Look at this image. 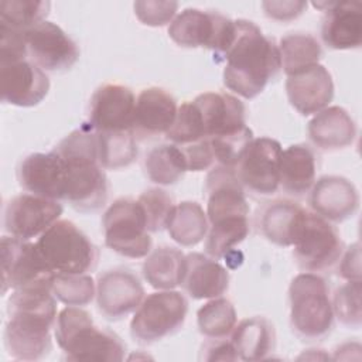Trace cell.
<instances>
[{
  "instance_id": "cell-1",
  "label": "cell",
  "mask_w": 362,
  "mask_h": 362,
  "mask_svg": "<svg viewBox=\"0 0 362 362\" xmlns=\"http://www.w3.org/2000/svg\"><path fill=\"white\" fill-rule=\"evenodd\" d=\"M4 346L17 361L44 359L51 348L57 301L49 286L13 290L7 301Z\"/></svg>"
},
{
  "instance_id": "cell-2",
  "label": "cell",
  "mask_w": 362,
  "mask_h": 362,
  "mask_svg": "<svg viewBox=\"0 0 362 362\" xmlns=\"http://www.w3.org/2000/svg\"><path fill=\"white\" fill-rule=\"evenodd\" d=\"M221 58L225 61L223 85L245 99L262 93L281 69L274 40L247 20H235L233 40Z\"/></svg>"
},
{
  "instance_id": "cell-3",
  "label": "cell",
  "mask_w": 362,
  "mask_h": 362,
  "mask_svg": "<svg viewBox=\"0 0 362 362\" xmlns=\"http://www.w3.org/2000/svg\"><path fill=\"white\" fill-rule=\"evenodd\" d=\"M206 218L209 229L205 253L214 259L228 257L249 235V204L235 168L214 165L206 175Z\"/></svg>"
},
{
  "instance_id": "cell-4",
  "label": "cell",
  "mask_w": 362,
  "mask_h": 362,
  "mask_svg": "<svg viewBox=\"0 0 362 362\" xmlns=\"http://www.w3.org/2000/svg\"><path fill=\"white\" fill-rule=\"evenodd\" d=\"M54 151L62 158L66 170L65 197L74 209L93 212L107 201V178L99 163L96 133L89 123L64 137Z\"/></svg>"
},
{
  "instance_id": "cell-5",
  "label": "cell",
  "mask_w": 362,
  "mask_h": 362,
  "mask_svg": "<svg viewBox=\"0 0 362 362\" xmlns=\"http://www.w3.org/2000/svg\"><path fill=\"white\" fill-rule=\"evenodd\" d=\"M192 102L201 117L204 137L211 143L215 165L235 168L242 150L253 139L246 126L245 105L226 92H205Z\"/></svg>"
},
{
  "instance_id": "cell-6",
  "label": "cell",
  "mask_w": 362,
  "mask_h": 362,
  "mask_svg": "<svg viewBox=\"0 0 362 362\" xmlns=\"http://www.w3.org/2000/svg\"><path fill=\"white\" fill-rule=\"evenodd\" d=\"M55 339L68 361H107L124 359L126 345L109 329L93 324L90 314L81 307L68 305L59 311L55 321Z\"/></svg>"
},
{
  "instance_id": "cell-7",
  "label": "cell",
  "mask_w": 362,
  "mask_h": 362,
  "mask_svg": "<svg viewBox=\"0 0 362 362\" xmlns=\"http://www.w3.org/2000/svg\"><path fill=\"white\" fill-rule=\"evenodd\" d=\"M290 325L304 341H318L334 327L332 301L327 281L317 273L297 274L288 287Z\"/></svg>"
},
{
  "instance_id": "cell-8",
  "label": "cell",
  "mask_w": 362,
  "mask_h": 362,
  "mask_svg": "<svg viewBox=\"0 0 362 362\" xmlns=\"http://www.w3.org/2000/svg\"><path fill=\"white\" fill-rule=\"evenodd\" d=\"M35 245L55 274H85L98 263V249L93 242L71 221L58 219Z\"/></svg>"
},
{
  "instance_id": "cell-9",
  "label": "cell",
  "mask_w": 362,
  "mask_h": 362,
  "mask_svg": "<svg viewBox=\"0 0 362 362\" xmlns=\"http://www.w3.org/2000/svg\"><path fill=\"white\" fill-rule=\"evenodd\" d=\"M102 226L106 246L120 256L141 259L151 252L153 239L139 199H116L105 211Z\"/></svg>"
},
{
  "instance_id": "cell-10",
  "label": "cell",
  "mask_w": 362,
  "mask_h": 362,
  "mask_svg": "<svg viewBox=\"0 0 362 362\" xmlns=\"http://www.w3.org/2000/svg\"><path fill=\"white\" fill-rule=\"evenodd\" d=\"M188 301L180 291L161 290L143 298L130 321V335L141 344H153L182 328Z\"/></svg>"
},
{
  "instance_id": "cell-11",
  "label": "cell",
  "mask_w": 362,
  "mask_h": 362,
  "mask_svg": "<svg viewBox=\"0 0 362 362\" xmlns=\"http://www.w3.org/2000/svg\"><path fill=\"white\" fill-rule=\"evenodd\" d=\"M235 34V20L215 11L185 8L168 25V37L180 47L208 48L219 58Z\"/></svg>"
},
{
  "instance_id": "cell-12",
  "label": "cell",
  "mask_w": 362,
  "mask_h": 362,
  "mask_svg": "<svg viewBox=\"0 0 362 362\" xmlns=\"http://www.w3.org/2000/svg\"><path fill=\"white\" fill-rule=\"evenodd\" d=\"M293 256L300 269L310 273L331 270L344 253V242L337 228L314 212H305L293 243Z\"/></svg>"
},
{
  "instance_id": "cell-13",
  "label": "cell",
  "mask_w": 362,
  "mask_h": 362,
  "mask_svg": "<svg viewBox=\"0 0 362 362\" xmlns=\"http://www.w3.org/2000/svg\"><path fill=\"white\" fill-rule=\"evenodd\" d=\"M55 273L35 242L11 235L1 238V293L37 286H52Z\"/></svg>"
},
{
  "instance_id": "cell-14",
  "label": "cell",
  "mask_w": 362,
  "mask_h": 362,
  "mask_svg": "<svg viewBox=\"0 0 362 362\" xmlns=\"http://www.w3.org/2000/svg\"><path fill=\"white\" fill-rule=\"evenodd\" d=\"M281 146L270 137H253L242 150L235 173L245 191L272 195L279 189Z\"/></svg>"
},
{
  "instance_id": "cell-15",
  "label": "cell",
  "mask_w": 362,
  "mask_h": 362,
  "mask_svg": "<svg viewBox=\"0 0 362 362\" xmlns=\"http://www.w3.org/2000/svg\"><path fill=\"white\" fill-rule=\"evenodd\" d=\"M28 58L45 72H61L79 58L76 42L55 23L41 21L25 31Z\"/></svg>"
},
{
  "instance_id": "cell-16",
  "label": "cell",
  "mask_w": 362,
  "mask_h": 362,
  "mask_svg": "<svg viewBox=\"0 0 362 362\" xmlns=\"http://www.w3.org/2000/svg\"><path fill=\"white\" fill-rule=\"evenodd\" d=\"M62 205L34 194H20L11 198L4 209V229L8 235L31 240L41 236L62 215Z\"/></svg>"
},
{
  "instance_id": "cell-17",
  "label": "cell",
  "mask_w": 362,
  "mask_h": 362,
  "mask_svg": "<svg viewBox=\"0 0 362 362\" xmlns=\"http://www.w3.org/2000/svg\"><path fill=\"white\" fill-rule=\"evenodd\" d=\"M49 90V78L30 58L0 61V92L4 103L31 107L40 105Z\"/></svg>"
},
{
  "instance_id": "cell-18",
  "label": "cell",
  "mask_w": 362,
  "mask_h": 362,
  "mask_svg": "<svg viewBox=\"0 0 362 362\" xmlns=\"http://www.w3.org/2000/svg\"><path fill=\"white\" fill-rule=\"evenodd\" d=\"M144 298L140 279L129 269L106 270L96 281V305L107 320H122L134 313Z\"/></svg>"
},
{
  "instance_id": "cell-19",
  "label": "cell",
  "mask_w": 362,
  "mask_h": 362,
  "mask_svg": "<svg viewBox=\"0 0 362 362\" xmlns=\"http://www.w3.org/2000/svg\"><path fill=\"white\" fill-rule=\"evenodd\" d=\"M136 96L119 83L99 86L89 102V124L95 132H133Z\"/></svg>"
},
{
  "instance_id": "cell-20",
  "label": "cell",
  "mask_w": 362,
  "mask_h": 362,
  "mask_svg": "<svg viewBox=\"0 0 362 362\" xmlns=\"http://www.w3.org/2000/svg\"><path fill=\"white\" fill-rule=\"evenodd\" d=\"M324 11L321 38L331 49H355L362 44V3L361 1H314Z\"/></svg>"
},
{
  "instance_id": "cell-21",
  "label": "cell",
  "mask_w": 362,
  "mask_h": 362,
  "mask_svg": "<svg viewBox=\"0 0 362 362\" xmlns=\"http://www.w3.org/2000/svg\"><path fill=\"white\" fill-rule=\"evenodd\" d=\"M18 184L30 194L48 199H64L66 170L62 158L49 153H31L18 165Z\"/></svg>"
},
{
  "instance_id": "cell-22",
  "label": "cell",
  "mask_w": 362,
  "mask_h": 362,
  "mask_svg": "<svg viewBox=\"0 0 362 362\" xmlns=\"http://www.w3.org/2000/svg\"><path fill=\"white\" fill-rule=\"evenodd\" d=\"M314 214L328 222L339 223L352 218L359 208V194L352 181L341 175H324L310 191Z\"/></svg>"
},
{
  "instance_id": "cell-23",
  "label": "cell",
  "mask_w": 362,
  "mask_h": 362,
  "mask_svg": "<svg viewBox=\"0 0 362 362\" xmlns=\"http://www.w3.org/2000/svg\"><path fill=\"white\" fill-rule=\"evenodd\" d=\"M286 92L290 105L303 116H311L325 109L334 98V81L329 71L313 65L287 76Z\"/></svg>"
},
{
  "instance_id": "cell-24",
  "label": "cell",
  "mask_w": 362,
  "mask_h": 362,
  "mask_svg": "<svg viewBox=\"0 0 362 362\" xmlns=\"http://www.w3.org/2000/svg\"><path fill=\"white\" fill-rule=\"evenodd\" d=\"M177 100L163 88H147L136 98L133 133L137 137L165 134L177 116Z\"/></svg>"
},
{
  "instance_id": "cell-25",
  "label": "cell",
  "mask_w": 362,
  "mask_h": 362,
  "mask_svg": "<svg viewBox=\"0 0 362 362\" xmlns=\"http://www.w3.org/2000/svg\"><path fill=\"white\" fill-rule=\"evenodd\" d=\"M181 286L194 300L216 298L229 287V272L214 257L194 252L185 256Z\"/></svg>"
},
{
  "instance_id": "cell-26",
  "label": "cell",
  "mask_w": 362,
  "mask_h": 362,
  "mask_svg": "<svg viewBox=\"0 0 362 362\" xmlns=\"http://www.w3.org/2000/svg\"><path fill=\"white\" fill-rule=\"evenodd\" d=\"M305 209L290 199L264 204L257 214L259 232L273 245L293 246L303 225Z\"/></svg>"
},
{
  "instance_id": "cell-27",
  "label": "cell",
  "mask_w": 362,
  "mask_h": 362,
  "mask_svg": "<svg viewBox=\"0 0 362 362\" xmlns=\"http://www.w3.org/2000/svg\"><path fill=\"white\" fill-rule=\"evenodd\" d=\"M307 133L320 150L337 151L349 147L355 141L356 124L344 107L327 106L310 120Z\"/></svg>"
},
{
  "instance_id": "cell-28",
  "label": "cell",
  "mask_w": 362,
  "mask_h": 362,
  "mask_svg": "<svg viewBox=\"0 0 362 362\" xmlns=\"http://www.w3.org/2000/svg\"><path fill=\"white\" fill-rule=\"evenodd\" d=\"M317 163L314 151L305 144H291L280 154L279 187L291 197L308 194L315 182Z\"/></svg>"
},
{
  "instance_id": "cell-29",
  "label": "cell",
  "mask_w": 362,
  "mask_h": 362,
  "mask_svg": "<svg viewBox=\"0 0 362 362\" xmlns=\"http://www.w3.org/2000/svg\"><path fill=\"white\" fill-rule=\"evenodd\" d=\"M230 342L240 361H264L276 348V329L264 317L245 318L232 331Z\"/></svg>"
},
{
  "instance_id": "cell-30",
  "label": "cell",
  "mask_w": 362,
  "mask_h": 362,
  "mask_svg": "<svg viewBox=\"0 0 362 362\" xmlns=\"http://www.w3.org/2000/svg\"><path fill=\"white\" fill-rule=\"evenodd\" d=\"M185 256L177 247H156L143 262L144 280L157 290H173L181 286L185 273Z\"/></svg>"
},
{
  "instance_id": "cell-31",
  "label": "cell",
  "mask_w": 362,
  "mask_h": 362,
  "mask_svg": "<svg viewBox=\"0 0 362 362\" xmlns=\"http://www.w3.org/2000/svg\"><path fill=\"white\" fill-rule=\"evenodd\" d=\"M165 229L175 243L191 247L206 238L209 222L206 212L198 202L182 201L175 204Z\"/></svg>"
},
{
  "instance_id": "cell-32",
  "label": "cell",
  "mask_w": 362,
  "mask_h": 362,
  "mask_svg": "<svg viewBox=\"0 0 362 362\" xmlns=\"http://www.w3.org/2000/svg\"><path fill=\"white\" fill-rule=\"evenodd\" d=\"M147 178L158 185H173L188 171L187 160L177 144H160L147 151L144 157Z\"/></svg>"
},
{
  "instance_id": "cell-33",
  "label": "cell",
  "mask_w": 362,
  "mask_h": 362,
  "mask_svg": "<svg viewBox=\"0 0 362 362\" xmlns=\"http://www.w3.org/2000/svg\"><path fill=\"white\" fill-rule=\"evenodd\" d=\"M281 69L287 76L320 64L322 48L308 33H290L279 42Z\"/></svg>"
},
{
  "instance_id": "cell-34",
  "label": "cell",
  "mask_w": 362,
  "mask_h": 362,
  "mask_svg": "<svg viewBox=\"0 0 362 362\" xmlns=\"http://www.w3.org/2000/svg\"><path fill=\"white\" fill-rule=\"evenodd\" d=\"M99 163L105 170H120L134 163L139 150L133 132H95Z\"/></svg>"
},
{
  "instance_id": "cell-35",
  "label": "cell",
  "mask_w": 362,
  "mask_h": 362,
  "mask_svg": "<svg viewBox=\"0 0 362 362\" xmlns=\"http://www.w3.org/2000/svg\"><path fill=\"white\" fill-rule=\"evenodd\" d=\"M197 324L205 338L226 339L238 324L236 310L228 298H211L198 310Z\"/></svg>"
},
{
  "instance_id": "cell-36",
  "label": "cell",
  "mask_w": 362,
  "mask_h": 362,
  "mask_svg": "<svg viewBox=\"0 0 362 362\" xmlns=\"http://www.w3.org/2000/svg\"><path fill=\"white\" fill-rule=\"evenodd\" d=\"M51 3L38 0H3L0 1V27L27 31L45 21Z\"/></svg>"
},
{
  "instance_id": "cell-37",
  "label": "cell",
  "mask_w": 362,
  "mask_h": 362,
  "mask_svg": "<svg viewBox=\"0 0 362 362\" xmlns=\"http://www.w3.org/2000/svg\"><path fill=\"white\" fill-rule=\"evenodd\" d=\"M51 290L65 305L83 307L96 297V283L89 274H55Z\"/></svg>"
},
{
  "instance_id": "cell-38",
  "label": "cell",
  "mask_w": 362,
  "mask_h": 362,
  "mask_svg": "<svg viewBox=\"0 0 362 362\" xmlns=\"http://www.w3.org/2000/svg\"><path fill=\"white\" fill-rule=\"evenodd\" d=\"M361 281H346L337 288L332 297L334 317L345 327L358 329L362 322Z\"/></svg>"
},
{
  "instance_id": "cell-39",
  "label": "cell",
  "mask_w": 362,
  "mask_h": 362,
  "mask_svg": "<svg viewBox=\"0 0 362 362\" xmlns=\"http://www.w3.org/2000/svg\"><path fill=\"white\" fill-rule=\"evenodd\" d=\"M143 206L150 233L163 230L175 206L173 197L163 188H148L137 198Z\"/></svg>"
},
{
  "instance_id": "cell-40",
  "label": "cell",
  "mask_w": 362,
  "mask_h": 362,
  "mask_svg": "<svg viewBox=\"0 0 362 362\" xmlns=\"http://www.w3.org/2000/svg\"><path fill=\"white\" fill-rule=\"evenodd\" d=\"M133 10L141 24L148 27H163L171 23L177 16L178 3L143 0V1H134Z\"/></svg>"
},
{
  "instance_id": "cell-41",
  "label": "cell",
  "mask_w": 362,
  "mask_h": 362,
  "mask_svg": "<svg viewBox=\"0 0 362 362\" xmlns=\"http://www.w3.org/2000/svg\"><path fill=\"white\" fill-rule=\"evenodd\" d=\"M307 1H297V0H269L262 3V8L264 14L280 23H287L298 18L307 8Z\"/></svg>"
},
{
  "instance_id": "cell-42",
  "label": "cell",
  "mask_w": 362,
  "mask_h": 362,
  "mask_svg": "<svg viewBox=\"0 0 362 362\" xmlns=\"http://www.w3.org/2000/svg\"><path fill=\"white\" fill-rule=\"evenodd\" d=\"M338 276L346 281H361V249L358 242L342 253L338 262Z\"/></svg>"
},
{
  "instance_id": "cell-43",
  "label": "cell",
  "mask_w": 362,
  "mask_h": 362,
  "mask_svg": "<svg viewBox=\"0 0 362 362\" xmlns=\"http://www.w3.org/2000/svg\"><path fill=\"white\" fill-rule=\"evenodd\" d=\"M202 358L205 361H236L238 354L230 341L209 339L202 346Z\"/></svg>"
}]
</instances>
